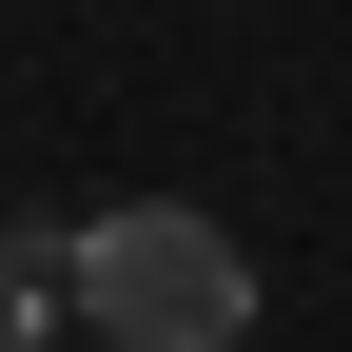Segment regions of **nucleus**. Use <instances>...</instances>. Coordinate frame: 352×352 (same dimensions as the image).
<instances>
[{"mask_svg":"<svg viewBox=\"0 0 352 352\" xmlns=\"http://www.w3.org/2000/svg\"><path fill=\"white\" fill-rule=\"evenodd\" d=\"M59 274H78V333H98V352H235L254 333V254L215 235L196 196L59 215Z\"/></svg>","mask_w":352,"mask_h":352,"instance_id":"nucleus-1","label":"nucleus"},{"mask_svg":"<svg viewBox=\"0 0 352 352\" xmlns=\"http://www.w3.org/2000/svg\"><path fill=\"white\" fill-rule=\"evenodd\" d=\"M59 314H78V274H59V215H20V235H0V352H59Z\"/></svg>","mask_w":352,"mask_h":352,"instance_id":"nucleus-2","label":"nucleus"}]
</instances>
